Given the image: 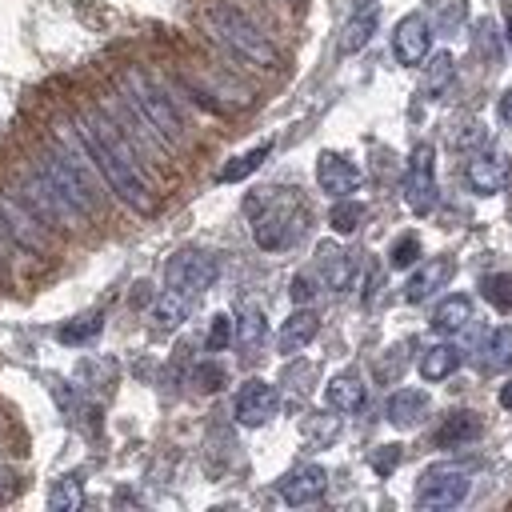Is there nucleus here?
I'll list each match as a JSON object with an SVG mask.
<instances>
[{
  "instance_id": "nucleus-6",
  "label": "nucleus",
  "mask_w": 512,
  "mask_h": 512,
  "mask_svg": "<svg viewBox=\"0 0 512 512\" xmlns=\"http://www.w3.org/2000/svg\"><path fill=\"white\" fill-rule=\"evenodd\" d=\"M468 488H472L468 468H460V464H432V468H424V476L416 484V504L432 508V512H444V508L464 504Z\"/></svg>"
},
{
  "instance_id": "nucleus-25",
  "label": "nucleus",
  "mask_w": 512,
  "mask_h": 512,
  "mask_svg": "<svg viewBox=\"0 0 512 512\" xmlns=\"http://www.w3.org/2000/svg\"><path fill=\"white\" fill-rule=\"evenodd\" d=\"M452 80H456V60H452V52L428 56V64H424V96H428V100H440V96L452 88Z\"/></svg>"
},
{
  "instance_id": "nucleus-36",
  "label": "nucleus",
  "mask_w": 512,
  "mask_h": 512,
  "mask_svg": "<svg viewBox=\"0 0 512 512\" xmlns=\"http://www.w3.org/2000/svg\"><path fill=\"white\" fill-rule=\"evenodd\" d=\"M396 464H400V448H396V444H384L380 452H372V468H376L380 476H388Z\"/></svg>"
},
{
  "instance_id": "nucleus-42",
  "label": "nucleus",
  "mask_w": 512,
  "mask_h": 512,
  "mask_svg": "<svg viewBox=\"0 0 512 512\" xmlns=\"http://www.w3.org/2000/svg\"><path fill=\"white\" fill-rule=\"evenodd\" d=\"M0 432H4V424H0Z\"/></svg>"
},
{
  "instance_id": "nucleus-20",
  "label": "nucleus",
  "mask_w": 512,
  "mask_h": 512,
  "mask_svg": "<svg viewBox=\"0 0 512 512\" xmlns=\"http://www.w3.org/2000/svg\"><path fill=\"white\" fill-rule=\"evenodd\" d=\"M384 416L396 428H416L428 416V392H420V388H396L388 396V404H384Z\"/></svg>"
},
{
  "instance_id": "nucleus-4",
  "label": "nucleus",
  "mask_w": 512,
  "mask_h": 512,
  "mask_svg": "<svg viewBox=\"0 0 512 512\" xmlns=\"http://www.w3.org/2000/svg\"><path fill=\"white\" fill-rule=\"evenodd\" d=\"M0 228L20 256H48L56 248V232L28 208L20 188H8V184H0Z\"/></svg>"
},
{
  "instance_id": "nucleus-28",
  "label": "nucleus",
  "mask_w": 512,
  "mask_h": 512,
  "mask_svg": "<svg viewBox=\"0 0 512 512\" xmlns=\"http://www.w3.org/2000/svg\"><path fill=\"white\" fill-rule=\"evenodd\" d=\"M272 152V140H264V144H256V148H248L244 156H236V160H228L224 168H220V184H236V180H244V176H252L260 164H264V156Z\"/></svg>"
},
{
  "instance_id": "nucleus-37",
  "label": "nucleus",
  "mask_w": 512,
  "mask_h": 512,
  "mask_svg": "<svg viewBox=\"0 0 512 512\" xmlns=\"http://www.w3.org/2000/svg\"><path fill=\"white\" fill-rule=\"evenodd\" d=\"M220 380H224V372H220V368H212V364L196 368V384H200L204 392H216V388H220Z\"/></svg>"
},
{
  "instance_id": "nucleus-1",
  "label": "nucleus",
  "mask_w": 512,
  "mask_h": 512,
  "mask_svg": "<svg viewBox=\"0 0 512 512\" xmlns=\"http://www.w3.org/2000/svg\"><path fill=\"white\" fill-rule=\"evenodd\" d=\"M64 128H68L72 140L84 148L92 172L108 184V192H112L120 204H128V208L140 212V216H152V212H156V196H152V188H148V180H144V172H140V164H136V148H132V140L120 132V124H116L104 108H84V112H80L72 124H64Z\"/></svg>"
},
{
  "instance_id": "nucleus-26",
  "label": "nucleus",
  "mask_w": 512,
  "mask_h": 512,
  "mask_svg": "<svg viewBox=\"0 0 512 512\" xmlns=\"http://www.w3.org/2000/svg\"><path fill=\"white\" fill-rule=\"evenodd\" d=\"M188 308H192V296H184L176 288H164L156 296V304H152V324L156 328H176V324H184Z\"/></svg>"
},
{
  "instance_id": "nucleus-21",
  "label": "nucleus",
  "mask_w": 512,
  "mask_h": 512,
  "mask_svg": "<svg viewBox=\"0 0 512 512\" xmlns=\"http://www.w3.org/2000/svg\"><path fill=\"white\" fill-rule=\"evenodd\" d=\"M324 256V280L332 292H348L356 288V280L364 276V260L356 252H332V248H320Z\"/></svg>"
},
{
  "instance_id": "nucleus-5",
  "label": "nucleus",
  "mask_w": 512,
  "mask_h": 512,
  "mask_svg": "<svg viewBox=\"0 0 512 512\" xmlns=\"http://www.w3.org/2000/svg\"><path fill=\"white\" fill-rule=\"evenodd\" d=\"M20 196L28 200V208H32L52 232H76V228L88 220L80 208H72V204L64 200V192H60L36 164H28V168L20 172Z\"/></svg>"
},
{
  "instance_id": "nucleus-23",
  "label": "nucleus",
  "mask_w": 512,
  "mask_h": 512,
  "mask_svg": "<svg viewBox=\"0 0 512 512\" xmlns=\"http://www.w3.org/2000/svg\"><path fill=\"white\" fill-rule=\"evenodd\" d=\"M468 320H472V300H468L464 292L444 296V300L436 304V312H432V328H436V332H444V336L464 332V328H468Z\"/></svg>"
},
{
  "instance_id": "nucleus-17",
  "label": "nucleus",
  "mask_w": 512,
  "mask_h": 512,
  "mask_svg": "<svg viewBox=\"0 0 512 512\" xmlns=\"http://www.w3.org/2000/svg\"><path fill=\"white\" fill-rule=\"evenodd\" d=\"M480 432H484V420L476 412H468V408H456V412H448L440 420V428L432 432V444L436 448H460V444H472Z\"/></svg>"
},
{
  "instance_id": "nucleus-15",
  "label": "nucleus",
  "mask_w": 512,
  "mask_h": 512,
  "mask_svg": "<svg viewBox=\"0 0 512 512\" xmlns=\"http://www.w3.org/2000/svg\"><path fill=\"white\" fill-rule=\"evenodd\" d=\"M376 24H380V8H376V0H360V4L352 8V16L344 20V28H340V56H356V52L372 40Z\"/></svg>"
},
{
  "instance_id": "nucleus-9",
  "label": "nucleus",
  "mask_w": 512,
  "mask_h": 512,
  "mask_svg": "<svg viewBox=\"0 0 512 512\" xmlns=\"http://www.w3.org/2000/svg\"><path fill=\"white\" fill-rule=\"evenodd\" d=\"M276 408H280V396H276V388H272L268 380L252 376V380H244V384L236 388L232 412H236V420H240L244 428H260V424H268V420L276 416Z\"/></svg>"
},
{
  "instance_id": "nucleus-39",
  "label": "nucleus",
  "mask_w": 512,
  "mask_h": 512,
  "mask_svg": "<svg viewBox=\"0 0 512 512\" xmlns=\"http://www.w3.org/2000/svg\"><path fill=\"white\" fill-rule=\"evenodd\" d=\"M500 404H504V408H508V412H512V380H508V384H504V388H500Z\"/></svg>"
},
{
  "instance_id": "nucleus-41",
  "label": "nucleus",
  "mask_w": 512,
  "mask_h": 512,
  "mask_svg": "<svg viewBox=\"0 0 512 512\" xmlns=\"http://www.w3.org/2000/svg\"><path fill=\"white\" fill-rule=\"evenodd\" d=\"M4 500H8V484H0V504H4Z\"/></svg>"
},
{
  "instance_id": "nucleus-35",
  "label": "nucleus",
  "mask_w": 512,
  "mask_h": 512,
  "mask_svg": "<svg viewBox=\"0 0 512 512\" xmlns=\"http://www.w3.org/2000/svg\"><path fill=\"white\" fill-rule=\"evenodd\" d=\"M288 292H292L296 304H312V300H316V280H312L308 272H300V276H292V288H288Z\"/></svg>"
},
{
  "instance_id": "nucleus-24",
  "label": "nucleus",
  "mask_w": 512,
  "mask_h": 512,
  "mask_svg": "<svg viewBox=\"0 0 512 512\" xmlns=\"http://www.w3.org/2000/svg\"><path fill=\"white\" fill-rule=\"evenodd\" d=\"M264 336H268V320H264V312L256 304H248L240 312V320H236V348H240V356L252 360L264 348Z\"/></svg>"
},
{
  "instance_id": "nucleus-10",
  "label": "nucleus",
  "mask_w": 512,
  "mask_h": 512,
  "mask_svg": "<svg viewBox=\"0 0 512 512\" xmlns=\"http://www.w3.org/2000/svg\"><path fill=\"white\" fill-rule=\"evenodd\" d=\"M428 48H432V24H428L420 12L400 16L396 28H392V56H396L400 64L416 68V64L428 60Z\"/></svg>"
},
{
  "instance_id": "nucleus-19",
  "label": "nucleus",
  "mask_w": 512,
  "mask_h": 512,
  "mask_svg": "<svg viewBox=\"0 0 512 512\" xmlns=\"http://www.w3.org/2000/svg\"><path fill=\"white\" fill-rule=\"evenodd\" d=\"M324 400H328V408H332V412H340V416L360 412V408H364V400H368V384H364L356 372H340V376H332V380H328Z\"/></svg>"
},
{
  "instance_id": "nucleus-38",
  "label": "nucleus",
  "mask_w": 512,
  "mask_h": 512,
  "mask_svg": "<svg viewBox=\"0 0 512 512\" xmlns=\"http://www.w3.org/2000/svg\"><path fill=\"white\" fill-rule=\"evenodd\" d=\"M500 120H504V124H512V88L500 96Z\"/></svg>"
},
{
  "instance_id": "nucleus-3",
  "label": "nucleus",
  "mask_w": 512,
  "mask_h": 512,
  "mask_svg": "<svg viewBox=\"0 0 512 512\" xmlns=\"http://www.w3.org/2000/svg\"><path fill=\"white\" fill-rule=\"evenodd\" d=\"M120 96L152 124V132L164 140V148L172 152V148H180L184 144V116H180V108L172 104V96H168V88L152 76V72H144V68H136V64H128L124 72H120Z\"/></svg>"
},
{
  "instance_id": "nucleus-18",
  "label": "nucleus",
  "mask_w": 512,
  "mask_h": 512,
  "mask_svg": "<svg viewBox=\"0 0 512 512\" xmlns=\"http://www.w3.org/2000/svg\"><path fill=\"white\" fill-rule=\"evenodd\" d=\"M316 332H320V316L312 312V308H296L284 324H280V336H276V348L284 352V356H292V352H300V348H308L312 340H316Z\"/></svg>"
},
{
  "instance_id": "nucleus-32",
  "label": "nucleus",
  "mask_w": 512,
  "mask_h": 512,
  "mask_svg": "<svg viewBox=\"0 0 512 512\" xmlns=\"http://www.w3.org/2000/svg\"><path fill=\"white\" fill-rule=\"evenodd\" d=\"M232 336H236V324H232V316H212V328H208V336H204V348L208 352H224L228 344H232Z\"/></svg>"
},
{
  "instance_id": "nucleus-40",
  "label": "nucleus",
  "mask_w": 512,
  "mask_h": 512,
  "mask_svg": "<svg viewBox=\"0 0 512 512\" xmlns=\"http://www.w3.org/2000/svg\"><path fill=\"white\" fill-rule=\"evenodd\" d=\"M4 280H8V260L0 256V284H4Z\"/></svg>"
},
{
  "instance_id": "nucleus-30",
  "label": "nucleus",
  "mask_w": 512,
  "mask_h": 512,
  "mask_svg": "<svg viewBox=\"0 0 512 512\" xmlns=\"http://www.w3.org/2000/svg\"><path fill=\"white\" fill-rule=\"evenodd\" d=\"M360 220H364V204H360V200H348V196H340V200L332 204V212H328V228H332L336 236H352V232L360 228Z\"/></svg>"
},
{
  "instance_id": "nucleus-13",
  "label": "nucleus",
  "mask_w": 512,
  "mask_h": 512,
  "mask_svg": "<svg viewBox=\"0 0 512 512\" xmlns=\"http://www.w3.org/2000/svg\"><path fill=\"white\" fill-rule=\"evenodd\" d=\"M292 232H300L292 204H268V208L256 216V224H252V236H256V244H260L264 252L284 248V244L292 240Z\"/></svg>"
},
{
  "instance_id": "nucleus-22",
  "label": "nucleus",
  "mask_w": 512,
  "mask_h": 512,
  "mask_svg": "<svg viewBox=\"0 0 512 512\" xmlns=\"http://www.w3.org/2000/svg\"><path fill=\"white\" fill-rule=\"evenodd\" d=\"M460 364H464V352H460L456 344H432V348H424V356H420V376H424L428 384H440V380H448Z\"/></svg>"
},
{
  "instance_id": "nucleus-12",
  "label": "nucleus",
  "mask_w": 512,
  "mask_h": 512,
  "mask_svg": "<svg viewBox=\"0 0 512 512\" xmlns=\"http://www.w3.org/2000/svg\"><path fill=\"white\" fill-rule=\"evenodd\" d=\"M280 500L292 504V508H304V504H316L324 492H328V472L320 464H296L292 472L280 476Z\"/></svg>"
},
{
  "instance_id": "nucleus-14",
  "label": "nucleus",
  "mask_w": 512,
  "mask_h": 512,
  "mask_svg": "<svg viewBox=\"0 0 512 512\" xmlns=\"http://www.w3.org/2000/svg\"><path fill=\"white\" fill-rule=\"evenodd\" d=\"M316 184L328 192V196H348V192H356L360 188V168L348 160V156H340V152H320L316 156Z\"/></svg>"
},
{
  "instance_id": "nucleus-2",
  "label": "nucleus",
  "mask_w": 512,
  "mask_h": 512,
  "mask_svg": "<svg viewBox=\"0 0 512 512\" xmlns=\"http://www.w3.org/2000/svg\"><path fill=\"white\" fill-rule=\"evenodd\" d=\"M200 24H204V32L232 56V60H240V64H248V68H256V72H276L280 64H284V56H280V48L268 40V32L260 28V24H252L240 8H232V4H208V8H200Z\"/></svg>"
},
{
  "instance_id": "nucleus-11",
  "label": "nucleus",
  "mask_w": 512,
  "mask_h": 512,
  "mask_svg": "<svg viewBox=\"0 0 512 512\" xmlns=\"http://www.w3.org/2000/svg\"><path fill=\"white\" fill-rule=\"evenodd\" d=\"M508 176H512V164H508V156L496 152V148H480V152H472L468 164H464V180H468V188H472L476 196H496V192L508 184Z\"/></svg>"
},
{
  "instance_id": "nucleus-16",
  "label": "nucleus",
  "mask_w": 512,
  "mask_h": 512,
  "mask_svg": "<svg viewBox=\"0 0 512 512\" xmlns=\"http://www.w3.org/2000/svg\"><path fill=\"white\" fill-rule=\"evenodd\" d=\"M448 280H452V260H448V256H432V260H424V264L408 276L404 300H408V304H420V300H428L436 288H444Z\"/></svg>"
},
{
  "instance_id": "nucleus-31",
  "label": "nucleus",
  "mask_w": 512,
  "mask_h": 512,
  "mask_svg": "<svg viewBox=\"0 0 512 512\" xmlns=\"http://www.w3.org/2000/svg\"><path fill=\"white\" fill-rule=\"evenodd\" d=\"M484 300L492 304V308H500V312H512V272H492V276H484Z\"/></svg>"
},
{
  "instance_id": "nucleus-34",
  "label": "nucleus",
  "mask_w": 512,
  "mask_h": 512,
  "mask_svg": "<svg viewBox=\"0 0 512 512\" xmlns=\"http://www.w3.org/2000/svg\"><path fill=\"white\" fill-rule=\"evenodd\" d=\"M100 324H104V320H100L96 312H92V316H80V320H72V324H64V328H60V340H64V344L92 340V336L100 332Z\"/></svg>"
},
{
  "instance_id": "nucleus-7",
  "label": "nucleus",
  "mask_w": 512,
  "mask_h": 512,
  "mask_svg": "<svg viewBox=\"0 0 512 512\" xmlns=\"http://www.w3.org/2000/svg\"><path fill=\"white\" fill-rule=\"evenodd\" d=\"M436 148L432 144H416L412 156H408V168H404V204L416 212V216H428L436 208Z\"/></svg>"
},
{
  "instance_id": "nucleus-33",
  "label": "nucleus",
  "mask_w": 512,
  "mask_h": 512,
  "mask_svg": "<svg viewBox=\"0 0 512 512\" xmlns=\"http://www.w3.org/2000/svg\"><path fill=\"white\" fill-rule=\"evenodd\" d=\"M416 260H420V240H416L412 232L400 236V240L388 248V264H392V268H412Z\"/></svg>"
},
{
  "instance_id": "nucleus-29",
  "label": "nucleus",
  "mask_w": 512,
  "mask_h": 512,
  "mask_svg": "<svg viewBox=\"0 0 512 512\" xmlns=\"http://www.w3.org/2000/svg\"><path fill=\"white\" fill-rule=\"evenodd\" d=\"M48 504H52L56 512H76V508L84 504V476H80V472L60 476V480L52 484V492H48Z\"/></svg>"
},
{
  "instance_id": "nucleus-27",
  "label": "nucleus",
  "mask_w": 512,
  "mask_h": 512,
  "mask_svg": "<svg viewBox=\"0 0 512 512\" xmlns=\"http://www.w3.org/2000/svg\"><path fill=\"white\" fill-rule=\"evenodd\" d=\"M480 368H484V372H504V368H512V328H496V332L484 340Z\"/></svg>"
},
{
  "instance_id": "nucleus-8",
  "label": "nucleus",
  "mask_w": 512,
  "mask_h": 512,
  "mask_svg": "<svg viewBox=\"0 0 512 512\" xmlns=\"http://www.w3.org/2000/svg\"><path fill=\"white\" fill-rule=\"evenodd\" d=\"M216 272H220V264H216V256H212V252L180 248V252L164 264V284H168V288H176V292H184V296H196V292L212 288Z\"/></svg>"
}]
</instances>
